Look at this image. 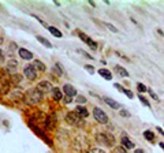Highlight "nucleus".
Instances as JSON below:
<instances>
[{
  "label": "nucleus",
  "instance_id": "28",
  "mask_svg": "<svg viewBox=\"0 0 164 153\" xmlns=\"http://www.w3.org/2000/svg\"><path fill=\"white\" fill-rule=\"evenodd\" d=\"M85 70H86V71H88L89 74H92V75L94 74V68H93V66H90V64H86V66H85Z\"/></svg>",
  "mask_w": 164,
  "mask_h": 153
},
{
  "label": "nucleus",
  "instance_id": "33",
  "mask_svg": "<svg viewBox=\"0 0 164 153\" xmlns=\"http://www.w3.org/2000/svg\"><path fill=\"white\" fill-rule=\"evenodd\" d=\"M78 52H81V53H82V55H84V56H85V57H88V59H90V60H92V59H93V56H90V55H89V53H86L85 51H78Z\"/></svg>",
  "mask_w": 164,
  "mask_h": 153
},
{
  "label": "nucleus",
  "instance_id": "16",
  "mask_svg": "<svg viewBox=\"0 0 164 153\" xmlns=\"http://www.w3.org/2000/svg\"><path fill=\"white\" fill-rule=\"evenodd\" d=\"M104 101L107 102V104L111 108H113V109H118V108H120V104H119V102H116V101H113L112 98H109V97H105V98H104Z\"/></svg>",
  "mask_w": 164,
  "mask_h": 153
},
{
  "label": "nucleus",
  "instance_id": "2",
  "mask_svg": "<svg viewBox=\"0 0 164 153\" xmlns=\"http://www.w3.org/2000/svg\"><path fill=\"white\" fill-rule=\"evenodd\" d=\"M96 140L99 144H104V145H107V146H113V145H115V137H113L111 133H107V131H104V133H97Z\"/></svg>",
  "mask_w": 164,
  "mask_h": 153
},
{
  "label": "nucleus",
  "instance_id": "29",
  "mask_svg": "<svg viewBox=\"0 0 164 153\" xmlns=\"http://www.w3.org/2000/svg\"><path fill=\"white\" fill-rule=\"evenodd\" d=\"M86 153H105L103 149H100V148H93V149H90L89 152H86Z\"/></svg>",
  "mask_w": 164,
  "mask_h": 153
},
{
  "label": "nucleus",
  "instance_id": "34",
  "mask_svg": "<svg viewBox=\"0 0 164 153\" xmlns=\"http://www.w3.org/2000/svg\"><path fill=\"white\" fill-rule=\"evenodd\" d=\"M12 81H14V82H19V81H21V77H19V75H12Z\"/></svg>",
  "mask_w": 164,
  "mask_h": 153
},
{
  "label": "nucleus",
  "instance_id": "3",
  "mask_svg": "<svg viewBox=\"0 0 164 153\" xmlns=\"http://www.w3.org/2000/svg\"><path fill=\"white\" fill-rule=\"evenodd\" d=\"M66 122L70 123V125L75 126V127H82V126L85 125V120L82 119L81 116H78L75 112H68L66 115Z\"/></svg>",
  "mask_w": 164,
  "mask_h": 153
},
{
  "label": "nucleus",
  "instance_id": "4",
  "mask_svg": "<svg viewBox=\"0 0 164 153\" xmlns=\"http://www.w3.org/2000/svg\"><path fill=\"white\" fill-rule=\"evenodd\" d=\"M93 116H94V119H96L99 123H103V125H107V123H108L107 113L104 112L103 109H100L99 107L93 108Z\"/></svg>",
  "mask_w": 164,
  "mask_h": 153
},
{
  "label": "nucleus",
  "instance_id": "32",
  "mask_svg": "<svg viewBox=\"0 0 164 153\" xmlns=\"http://www.w3.org/2000/svg\"><path fill=\"white\" fill-rule=\"evenodd\" d=\"M120 116H126V118H129V116H130V113L127 112L126 109H122V111H120Z\"/></svg>",
  "mask_w": 164,
  "mask_h": 153
},
{
  "label": "nucleus",
  "instance_id": "13",
  "mask_svg": "<svg viewBox=\"0 0 164 153\" xmlns=\"http://www.w3.org/2000/svg\"><path fill=\"white\" fill-rule=\"evenodd\" d=\"M122 145H123V148H126V149H133V148H134L133 141H130V138L127 135L122 137Z\"/></svg>",
  "mask_w": 164,
  "mask_h": 153
},
{
  "label": "nucleus",
  "instance_id": "40",
  "mask_svg": "<svg viewBox=\"0 0 164 153\" xmlns=\"http://www.w3.org/2000/svg\"><path fill=\"white\" fill-rule=\"evenodd\" d=\"M159 146H160L164 150V142H159Z\"/></svg>",
  "mask_w": 164,
  "mask_h": 153
},
{
  "label": "nucleus",
  "instance_id": "23",
  "mask_svg": "<svg viewBox=\"0 0 164 153\" xmlns=\"http://www.w3.org/2000/svg\"><path fill=\"white\" fill-rule=\"evenodd\" d=\"M112 153H127V149L123 146H115L112 149Z\"/></svg>",
  "mask_w": 164,
  "mask_h": 153
},
{
  "label": "nucleus",
  "instance_id": "35",
  "mask_svg": "<svg viewBox=\"0 0 164 153\" xmlns=\"http://www.w3.org/2000/svg\"><path fill=\"white\" fill-rule=\"evenodd\" d=\"M113 86H115L116 89H119V90H120V92H125V88H123V86H122V85H119V84H115V85H113Z\"/></svg>",
  "mask_w": 164,
  "mask_h": 153
},
{
  "label": "nucleus",
  "instance_id": "20",
  "mask_svg": "<svg viewBox=\"0 0 164 153\" xmlns=\"http://www.w3.org/2000/svg\"><path fill=\"white\" fill-rule=\"evenodd\" d=\"M37 40L40 41V42H41V44H43V45L44 47H47V48H52V44L51 42H49V41L47 40V38H44V37H41V36H37Z\"/></svg>",
  "mask_w": 164,
  "mask_h": 153
},
{
  "label": "nucleus",
  "instance_id": "15",
  "mask_svg": "<svg viewBox=\"0 0 164 153\" xmlns=\"http://www.w3.org/2000/svg\"><path fill=\"white\" fill-rule=\"evenodd\" d=\"M99 74H100L101 77H104L107 81L112 80V74L109 73V70H107V68H100V70H99Z\"/></svg>",
  "mask_w": 164,
  "mask_h": 153
},
{
  "label": "nucleus",
  "instance_id": "41",
  "mask_svg": "<svg viewBox=\"0 0 164 153\" xmlns=\"http://www.w3.org/2000/svg\"><path fill=\"white\" fill-rule=\"evenodd\" d=\"M0 60H3V52H1V49H0Z\"/></svg>",
  "mask_w": 164,
  "mask_h": 153
},
{
  "label": "nucleus",
  "instance_id": "12",
  "mask_svg": "<svg viewBox=\"0 0 164 153\" xmlns=\"http://www.w3.org/2000/svg\"><path fill=\"white\" fill-rule=\"evenodd\" d=\"M37 88H38L41 92L43 90H52V89H53L49 81H41V82H38V86H37Z\"/></svg>",
  "mask_w": 164,
  "mask_h": 153
},
{
  "label": "nucleus",
  "instance_id": "30",
  "mask_svg": "<svg viewBox=\"0 0 164 153\" xmlns=\"http://www.w3.org/2000/svg\"><path fill=\"white\" fill-rule=\"evenodd\" d=\"M104 25H105V26H107V28L109 29V30H111V32H113V33H118V29L115 28V26H112V25H111V23H104Z\"/></svg>",
  "mask_w": 164,
  "mask_h": 153
},
{
  "label": "nucleus",
  "instance_id": "38",
  "mask_svg": "<svg viewBox=\"0 0 164 153\" xmlns=\"http://www.w3.org/2000/svg\"><path fill=\"white\" fill-rule=\"evenodd\" d=\"M157 131H159V133H160V134H161V135L164 137V131L161 130V129H160V127H157Z\"/></svg>",
  "mask_w": 164,
  "mask_h": 153
},
{
  "label": "nucleus",
  "instance_id": "37",
  "mask_svg": "<svg viewBox=\"0 0 164 153\" xmlns=\"http://www.w3.org/2000/svg\"><path fill=\"white\" fill-rule=\"evenodd\" d=\"M134 153H145V152H144L142 149H136V150H134Z\"/></svg>",
  "mask_w": 164,
  "mask_h": 153
},
{
  "label": "nucleus",
  "instance_id": "21",
  "mask_svg": "<svg viewBox=\"0 0 164 153\" xmlns=\"http://www.w3.org/2000/svg\"><path fill=\"white\" fill-rule=\"evenodd\" d=\"M48 30H49V33H52L55 37H62L63 34L60 30H57L56 28H53V26H48Z\"/></svg>",
  "mask_w": 164,
  "mask_h": 153
},
{
  "label": "nucleus",
  "instance_id": "27",
  "mask_svg": "<svg viewBox=\"0 0 164 153\" xmlns=\"http://www.w3.org/2000/svg\"><path fill=\"white\" fill-rule=\"evenodd\" d=\"M77 102H78L79 105H82V104L86 102V98L84 96H77Z\"/></svg>",
  "mask_w": 164,
  "mask_h": 153
},
{
  "label": "nucleus",
  "instance_id": "8",
  "mask_svg": "<svg viewBox=\"0 0 164 153\" xmlns=\"http://www.w3.org/2000/svg\"><path fill=\"white\" fill-rule=\"evenodd\" d=\"M63 92H64L66 96H68V97H74L77 94V89H75L73 85H70V84H66V85L63 86Z\"/></svg>",
  "mask_w": 164,
  "mask_h": 153
},
{
  "label": "nucleus",
  "instance_id": "1",
  "mask_svg": "<svg viewBox=\"0 0 164 153\" xmlns=\"http://www.w3.org/2000/svg\"><path fill=\"white\" fill-rule=\"evenodd\" d=\"M41 100H43V92L40 90L38 88L30 89V90L25 94V102L29 104V105H36V104L41 102Z\"/></svg>",
  "mask_w": 164,
  "mask_h": 153
},
{
  "label": "nucleus",
  "instance_id": "19",
  "mask_svg": "<svg viewBox=\"0 0 164 153\" xmlns=\"http://www.w3.org/2000/svg\"><path fill=\"white\" fill-rule=\"evenodd\" d=\"M144 137H145V140H148V141H151V142L155 141V133H152L151 130L144 131Z\"/></svg>",
  "mask_w": 164,
  "mask_h": 153
},
{
  "label": "nucleus",
  "instance_id": "11",
  "mask_svg": "<svg viewBox=\"0 0 164 153\" xmlns=\"http://www.w3.org/2000/svg\"><path fill=\"white\" fill-rule=\"evenodd\" d=\"M18 55L22 57V59H25V60H30V59H33V53L30 51H28V49H25V48H21L19 51H18Z\"/></svg>",
  "mask_w": 164,
  "mask_h": 153
},
{
  "label": "nucleus",
  "instance_id": "31",
  "mask_svg": "<svg viewBox=\"0 0 164 153\" xmlns=\"http://www.w3.org/2000/svg\"><path fill=\"white\" fill-rule=\"evenodd\" d=\"M123 93H125V94H126L127 97H129V98H133V97H134L133 92H130V90H126V89H125V92H123Z\"/></svg>",
  "mask_w": 164,
  "mask_h": 153
},
{
  "label": "nucleus",
  "instance_id": "26",
  "mask_svg": "<svg viewBox=\"0 0 164 153\" xmlns=\"http://www.w3.org/2000/svg\"><path fill=\"white\" fill-rule=\"evenodd\" d=\"M148 93L151 94V97H152L153 100H156V101H159V97H157V94H156V93H155V92H153L152 89H149V88H148Z\"/></svg>",
  "mask_w": 164,
  "mask_h": 153
},
{
  "label": "nucleus",
  "instance_id": "39",
  "mask_svg": "<svg viewBox=\"0 0 164 153\" xmlns=\"http://www.w3.org/2000/svg\"><path fill=\"white\" fill-rule=\"evenodd\" d=\"M157 33L160 34V36H164V33H163V30H161V29H157Z\"/></svg>",
  "mask_w": 164,
  "mask_h": 153
},
{
  "label": "nucleus",
  "instance_id": "9",
  "mask_svg": "<svg viewBox=\"0 0 164 153\" xmlns=\"http://www.w3.org/2000/svg\"><path fill=\"white\" fill-rule=\"evenodd\" d=\"M29 126L32 127V130L36 131V134H37V135H40L41 138H43V140H44V141H47V144H48V145H51L52 141L49 140V138H47V135H45V134H44V133H43L41 130H40V129H37V127H36V126H34L33 123H29Z\"/></svg>",
  "mask_w": 164,
  "mask_h": 153
},
{
  "label": "nucleus",
  "instance_id": "25",
  "mask_svg": "<svg viewBox=\"0 0 164 153\" xmlns=\"http://www.w3.org/2000/svg\"><path fill=\"white\" fill-rule=\"evenodd\" d=\"M137 89H138L140 93H145V92H148V88L144 85V84H137Z\"/></svg>",
  "mask_w": 164,
  "mask_h": 153
},
{
  "label": "nucleus",
  "instance_id": "36",
  "mask_svg": "<svg viewBox=\"0 0 164 153\" xmlns=\"http://www.w3.org/2000/svg\"><path fill=\"white\" fill-rule=\"evenodd\" d=\"M71 101H73V98H71V97H68V96L64 97V102H66V104H70Z\"/></svg>",
  "mask_w": 164,
  "mask_h": 153
},
{
  "label": "nucleus",
  "instance_id": "7",
  "mask_svg": "<svg viewBox=\"0 0 164 153\" xmlns=\"http://www.w3.org/2000/svg\"><path fill=\"white\" fill-rule=\"evenodd\" d=\"M79 38H81V40L84 41V42H86V44L89 45V48H92L93 51H96V49H97V42H96V41H93V40H92L90 37H88L86 34L79 33Z\"/></svg>",
  "mask_w": 164,
  "mask_h": 153
},
{
  "label": "nucleus",
  "instance_id": "10",
  "mask_svg": "<svg viewBox=\"0 0 164 153\" xmlns=\"http://www.w3.org/2000/svg\"><path fill=\"white\" fill-rule=\"evenodd\" d=\"M74 112L77 113L78 116H81L82 119H85V118L89 116V111H88L85 107H82V105H78V107L75 108V111H74Z\"/></svg>",
  "mask_w": 164,
  "mask_h": 153
},
{
  "label": "nucleus",
  "instance_id": "24",
  "mask_svg": "<svg viewBox=\"0 0 164 153\" xmlns=\"http://www.w3.org/2000/svg\"><path fill=\"white\" fill-rule=\"evenodd\" d=\"M138 100H140V101H141L142 104L145 105V107L151 108V104H149V101H148V98H146V97H144V96H141V94H140V96H138Z\"/></svg>",
  "mask_w": 164,
  "mask_h": 153
},
{
  "label": "nucleus",
  "instance_id": "14",
  "mask_svg": "<svg viewBox=\"0 0 164 153\" xmlns=\"http://www.w3.org/2000/svg\"><path fill=\"white\" fill-rule=\"evenodd\" d=\"M52 96H53V98L56 101H60V100H63V92L59 88H53L52 89Z\"/></svg>",
  "mask_w": 164,
  "mask_h": 153
},
{
  "label": "nucleus",
  "instance_id": "42",
  "mask_svg": "<svg viewBox=\"0 0 164 153\" xmlns=\"http://www.w3.org/2000/svg\"><path fill=\"white\" fill-rule=\"evenodd\" d=\"M1 44H3V38H0V45H1Z\"/></svg>",
  "mask_w": 164,
  "mask_h": 153
},
{
  "label": "nucleus",
  "instance_id": "6",
  "mask_svg": "<svg viewBox=\"0 0 164 153\" xmlns=\"http://www.w3.org/2000/svg\"><path fill=\"white\" fill-rule=\"evenodd\" d=\"M6 70H7V73L8 74L15 75V73H17V70H18V62L15 59H10L8 63H7V66H6Z\"/></svg>",
  "mask_w": 164,
  "mask_h": 153
},
{
  "label": "nucleus",
  "instance_id": "18",
  "mask_svg": "<svg viewBox=\"0 0 164 153\" xmlns=\"http://www.w3.org/2000/svg\"><path fill=\"white\" fill-rule=\"evenodd\" d=\"M33 66L36 67V70H38V71H45V64L41 62V60H34Z\"/></svg>",
  "mask_w": 164,
  "mask_h": 153
},
{
  "label": "nucleus",
  "instance_id": "22",
  "mask_svg": "<svg viewBox=\"0 0 164 153\" xmlns=\"http://www.w3.org/2000/svg\"><path fill=\"white\" fill-rule=\"evenodd\" d=\"M53 73L56 74V75H59V77H60V75L63 74V70H62V66H60V63H56V64H55V67H53Z\"/></svg>",
  "mask_w": 164,
  "mask_h": 153
},
{
  "label": "nucleus",
  "instance_id": "5",
  "mask_svg": "<svg viewBox=\"0 0 164 153\" xmlns=\"http://www.w3.org/2000/svg\"><path fill=\"white\" fill-rule=\"evenodd\" d=\"M23 74H25V77L28 78V80H36V77H37V70L34 67L33 64H28V66H25L23 68Z\"/></svg>",
  "mask_w": 164,
  "mask_h": 153
},
{
  "label": "nucleus",
  "instance_id": "17",
  "mask_svg": "<svg viewBox=\"0 0 164 153\" xmlns=\"http://www.w3.org/2000/svg\"><path fill=\"white\" fill-rule=\"evenodd\" d=\"M115 71L120 75V77H129V71L126 70V68H123L122 66H115Z\"/></svg>",
  "mask_w": 164,
  "mask_h": 153
}]
</instances>
